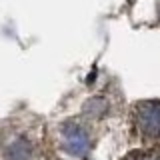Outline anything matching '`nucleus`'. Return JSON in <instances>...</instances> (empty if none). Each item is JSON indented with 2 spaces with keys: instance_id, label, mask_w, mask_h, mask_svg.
<instances>
[{
  "instance_id": "obj_1",
  "label": "nucleus",
  "mask_w": 160,
  "mask_h": 160,
  "mask_svg": "<svg viewBox=\"0 0 160 160\" xmlns=\"http://www.w3.org/2000/svg\"><path fill=\"white\" fill-rule=\"evenodd\" d=\"M132 140L146 148H160V100H138L130 108Z\"/></svg>"
},
{
  "instance_id": "obj_2",
  "label": "nucleus",
  "mask_w": 160,
  "mask_h": 160,
  "mask_svg": "<svg viewBox=\"0 0 160 160\" xmlns=\"http://www.w3.org/2000/svg\"><path fill=\"white\" fill-rule=\"evenodd\" d=\"M122 160H160V150L158 148H138L128 152Z\"/></svg>"
}]
</instances>
